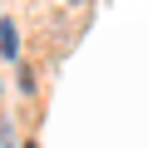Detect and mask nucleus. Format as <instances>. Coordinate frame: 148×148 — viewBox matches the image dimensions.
Masks as SVG:
<instances>
[{"label":"nucleus","mask_w":148,"mask_h":148,"mask_svg":"<svg viewBox=\"0 0 148 148\" xmlns=\"http://www.w3.org/2000/svg\"><path fill=\"white\" fill-rule=\"evenodd\" d=\"M69 5H84V0H69Z\"/></svg>","instance_id":"2"},{"label":"nucleus","mask_w":148,"mask_h":148,"mask_svg":"<svg viewBox=\"0 0 148 148\" xmlns=\"http://www.w3.org/2000/svg\"><path fill=\"white\" fill-rule=\"evenodd\" d=\"M25 148H35V143H25Z\"/></svg>","instance_id":"3"},{"label":"nucleus","mask_w":148,"mask_h":148,"mask_svg":"<svg viewBox=\"0 0 148 148\" xmlns=\"http://www.w3.org/2000/svg\"><path fill=\"white\" fill-rule=\"evenodd\" d=\"M0 54H10V59L20 54V45H15V25H10V20H0Z\"/></svg>","instance_id":"1"}]
</instances>
